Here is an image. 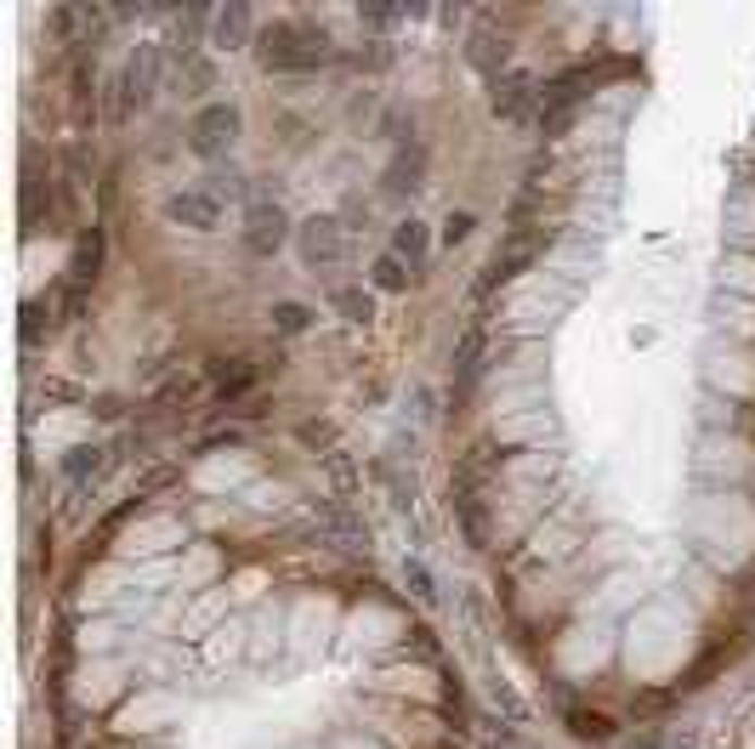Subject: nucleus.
I'll return each mask as SVG.
<instances>
[{
    "mask_svg": "<svg viewBox=\"0 0 755 749\" xmlns=\"http://www.w3.org/2000/svg\"><path fill=\"white\" fill-rule=\"evenodd\" d=\"M165 216L176 221V228H193V233H211L216 221H222V199L216 193H176L171 205H165Z\"/></svg>",
    "mask_w": 755,
    "mask_h": 749,
    "instance_id": "10",
    "label": "nucleus"
},
{
    "mask_svg": "<svg viewBox=\"0 0 755 749\" xmlns=\"http://www.w3.org/2000/svg\"><path fill=\"white\" fill-rule=\"evenodd\" d=\"M369 272H375V284H381V290H392V295H398V290H410V272H404V262H398L392 250H387V256L375 262Z\"/></svg>",
    "mask_w": 755,
    "mask_h": 749,
    "instance_id": "20",
    "label": "nucleus"
},
{
    "mask_svg": "<svg viewBox=\"0 0 755 749\" xmlns=\"http://www.w3.org/2000/svg\"><path fill=\"white\" fill-rule=\"evenodd\" d=\"M63 323V313H58V295H29L23 302V313H17V330H23V341L29 346H40L46 335H52Z\"/></svg>",
    "mask_w": 755,
    "mask_h": 749,
    "instance_id": "12",
    "label": "nucleus"
},
{
    "mask_svg": "<svg viewBox=\"0 0 755 749\" xmlns=\"http://www.w3.org/2000/svg\"><path fill=\"white\" fill-rule=\"evenodd\" d=\"M489 109H494V119H506V125H528V119H540L545 91L534 86V74L512 68V74H500V80L489 86Z\"/></svg>",
    "mask_w": 755,
    "mask_h": 749,
    "instance_id": "4",
    "label": "nucleus"
},
{
    "mask_svg": "<svg viewBox=\"0 0 755 749\" xmlns=\"http://www.w3.org/2000/svg\"><path fill=\"white\" fill-rule=\"evenodd\" d=\"M461 52H466V63H471L477 74H489V86L500 80V74H512V68H506V63H512V40L500 35V29H471Z\"/></svg>",
    "mask_w": 755,
    "mask_h": 749,
    "instance_id": "8",
    "label": "nucleus"
},
{
    "mask_svg": "<svg viewBox=\"0 0 755 749\" xmlns=\"http://www.w3.org/2000/svg\"><path fill=\"white\" fill-rule=\"evenodd\" d=\"M103 460H109L103 448H74V455L63 460V471H68L74 483H80V478H97V471H103Z\"/></svg>",
    "mask_w": 755,
    "mask_h": 749,
    "instance_id": "21",
    "label": "nucleus"
},
{
    "mask_svg": "<svg viewBox=\"0 0 755 749\" xmlns=\"http://www.w3.org/2000/svg\"><path fill=\"white\" fill-rule=\"evenodd\" d=\"M568 727H574V733H580V738H608V733H614V727H608V721H596V715H574V721H568Z\"/></svg>",
    "mask_w": 755,
    "mask_h": 749,
    "instance_id": "23",
    "label": "nucleus"
},
{
    "mask_svg": "<svg viewBox=\"0 0 755 749\" xmlns=\"http://www.w3.org/2000/svg\"><path fill=\"white\" fill-rule=\"evenodd\" d=\"M330 307H336L347 323H369V313H375L369 290H358V284H336V290H330Z\"/></svg>",
    "mask_w": 755,
    "mask_h": 749,
    "instance_id": "18",
    "label": "nucleus"
},
{
    "mask_svg": "<svg viewBox=\"0 0 755 749\" xmlns=\"http://www.w3.org/2000/svg\"><path fill=\"white\" fill-rule=\"evenodd\" d=\"M160 80H165V52L160 46H137V52L119 63V74L109 80V119L119 125V119L142 114L148 103H154Z\"/></svg>",
    "mask_w": 755,
    "mask_h": 749,
    "instance_id": "2",
    "label": "nucleus"
},
{
    "mask_svg": "<svg viewBox=\"0 0 755 749\" xmlns=\"http://www.w3.org/2000/svg\"><path fill=\"white\" fill-rule=\"evenodd\" d=\"M262 381V369L256 364H216V386H211V397L216 404H239V397Z\"/></svg>",
    "mask_w": 755,
    "mask_h": 749,
    "instance_id": "14",
    "label": "nucleus"
},
{
    "mask_svg": "<svg viewBox=\"0 0 755 749\" xmlns=\"http://www.w3.org/2000/svg\"><path fill=\"white\" fill-rule=\"evenodd\" d=\"M410 585L420 591V602H432V580H426V568H420V562H410Z\"/></svg>",
    "mask_w": 755,
    "mask_h": 749,
    "instance_id": "25",
    "label": "nucleus"
},
{
    "mask_svg": "<svg viewBox=\"0 0 755 749\" xmlns=\"http://www.w3.org/2000/svg\"><path fill=\"white\" fill-rule=\"evenodd\" d=\"M211 80H216V63H211V58H193V52H183V58L171 63V91H183V97L211 91Z\"/></svg>",
    "mask_w": 755,
    "mask_h": 749,
    "instance_id": "13",
    "label": "nucleus"
},
{
    "mask_svg": "<svg viewBox=\"0 0 755 749\" xmlns=\"http://www.w3.org/2000/svg\"><path fill=\"white\" fill-rule=\"evenodd\" d=\"M290 239V216L279 199H250L244 205V250L250 256H273Z\"/></svg>",
    "mask_w": 755,
    "mask_h": 749,
    "instance_id": "6",
    "label": "nucleus"
},
{
    "mask_svg": "<svg viewBox=\"0 0 755 749\" xmlns=\"http://www.w3.org/2000/svg\"><path fill=\"white\" fill-rule=\"evenodd\" d=\"M466 233H471V216H466V211H461V216H449V221H443V244H461V239H466Z\"/></svg>",
    "mask_w": 755,
    "mask_h": 749,
    "instance_id": "24",
    "label": "nucleus"
},
{
    "mask_svg": "<svg viewBox=\"0 0 755 749\" xmlns=\"http://www.w3.org/2000/svg\"><path fill=\"white\" fill-rule=\"evenodd\" d=\"M358 23H364V35H392L398 23H410V7H398V0H369V7H358Z\"/></svg>",
    "mask_w": 755,
    "mask_h": 749,
    "instance_id": "17",
    "label": "nucleus"
},
{
    "mask_svg": "<svg viewBox=\"0 0 755 749\" xmlns=\"http://www.w3.org/2000/svg\"><path fill=\"white\" fill-rule=\"evenodd\" d=\"M295 250L307 272H336L347 262V221L341 216H307L295 228Z\"/></svg>",
    "mask_w": 755,
    "mask_h": 749,
    "instance_id": "3",
    "label": "nucleus"
},
{
    "mask_svg": "<svg viewBox=\"0 0 755 749\" xmlns=\"http://www.w3.org/2000/svg\"><path fill=\"white\" fill-rule=\"evenodd\" d=\"M301 437H307V448H324V443H330V427L318 420V427H301Z\"/></svg>",
    "mask_w": 755,
    "mask_h": 749,
    "instance_id": "26",
    "label": "nucleus"
},
{
    "mask_svg": "<svg viewBox=\"0 0 755 749\" xmlns=\"http://www.w3.org/2000/svg\"><path fill=\"white\" fill-rule=\"evenodd\" d=\"M199 392H205V374L183 369V374H171V381L160 386V409H183V404H193Z\"/></svg>",
    "mask_w": 755,
    "mask_h": 749,
    "instance_id": "19",
    "label": "nucleus"
},
{
    "mask_svg": "<svg viewBox=\"0 0 755 749\" xmlns=\"http://www.w3.org/2000/svg\"><path fill=\"white\" fill-rule=\"evenodd\" d=\"M420 182H426V148H420V142H404V148H398V154H392V165H387L381 188L404 199V193H415Z\"/></svg>",
    "mask_w": 755,
    "mask_h": 749,
    "instance_id": "11",
    "label": "nucleus"
},
{
    "mask_svg": "<svg viewBox=\"0 0 755 749\" xmlns=\"http://www.w3.org/2000/svg\"><path fill=\"white\" fill-rule=\"evenodd\" d=\"M273 323H279L285 335H301V330H307V323H313V313L301 307V302H279V307H273Z\"/></svg>",
    "mask_w": 755,
    "mask_h": 749,
    "instance_id": "22",
    "label": "nucleus"
},
{
    "mask_svg": "<svg viewBox=\"0 0 755 749\" xmlns=\"http://www.w3.org/2000/svg\"><path fill=\"white\" fill-rule=\"evenodd\" d=\"M534 250H540V239H534V233H517V239H512L506 250H500L494 262H489L483 279H477V295H489V290H500V284H512L517 272L528 267V256H534Z\"/></svg>",
    "mask_w": 755,
    "mask_h": 749,
    "instance_id": "9",
    "label": "nucleus"
},
{
    "mask_svg": "<svg viewBox=\"0 0 755 749\" xmlns=\"http://www.w3.org/2000/svg\"><path fill=\"white\" fill-rule=\"evenodd\" d=\"M234 142H239V109H234V103L199 109V119L188 125V148H193L199 160H222Z\"/></svg>",
    "mask_w": 755,
    "mask_h": 749,
    "instance_id": "5",
    "label": "nucleus"
},
{
    "mask_svg": "<svg viewBox=\"0 0 755 749\" xmlns=\"http://www.w3.org/2000/svg\"><path fill=\"white\" fill-rule=\"evenodd\" d=\"M256 7H244V0H228V7H216L211 17V46L216 52H239V46H256Z\"/></svg>",
    "mask_w": 755,
    "mask_h": 749,
    "instance_id": "7",
    "label": "nucleus"
},
{
    "mask_svg": "<svg viewBox=\"0 0 755 749\" xmlns=\"http://www.w3.org/2000/svg\"><path fill=\"white\" fill-rule=\"evenodd\" d=\"M97 272H103V233L91 228V233L74 239V267H68V279L91 290V284H97Z\"/></svg>",
    "mask_w": 755,
    "mask_h": 749,
    "instance_id": "15",
    "label": "nucleus"
},
{
    "mask_svg": "<svg viewBox=\"0 0 755 749\" xmlns=\"http://www.w3.org/2000/svg\"><path fill=\"white\" fill-rule=\"evenodd\" d=\"M426 250H432V233L420 228V216H410V221H398V228H392V256L398 262H426Z\"/></svg>",
    "mask_w": 755,
    "mask_h": 749,
    "instance_id": "16",
    "label": "nucleus"
},
{
    "mask_svg": "<svg viewBox=\"0 0 755 749\" xmlns=\"http://www.w3.org/2000/svg\"><path fill=\"white\" fill-rule=\"evenodd\" d=\"M336 58V40L324 23H267L256 35V63L267 74H313Z\"/></svg>",
    "mask_w": 755,
    "mask_h": 749,
    "instance_id": "1",
    "label": "nucleus"
}]
</instances>
